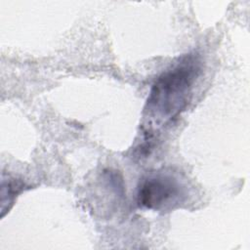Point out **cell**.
Here are the masks:
<instances>
[{
	"instance_id": "obj_1",
	"label": "cell",
	"mask_w": 250,
	"mask_h": 250,
	"mask_svg": "<svg viewBox=\"0 0 250 250\" xmlns=\"http://www.w3.org/2000/svg\"><path fill=\"white\" fill-rule=\"evenodd\" d=\"M199 62L194 56H186L154 82L147 99L148 109L164 118H173L188 102L194 80L199 73Z\"/></svg>"
},
{
	"instance_id": "obj_2",
	"label": "cell",
	"mask_w": 250,
	"mask_h": 250,
	"mask_svg": "<svg viewBox=\"0 0 250 250\" xmlns=\"http://www.w3.org/2000/svg\"><path fill=\"white\" fill-rule=\"evenodd\" d=\"M179 196L177 183L165 176H152L145 179L138 189L139 205L159 210L174 203Z\"/></svg>"
}]
</instances>
